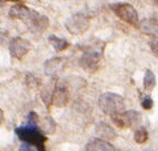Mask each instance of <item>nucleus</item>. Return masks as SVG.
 Returning a JSON list of instances; mask_svg holds the SVG:
<instances>
[{
    "label": "nucleus",
    "instance_id": "7ed1b4c3",
    "mask_svg": "<svg viewBox=\"0 0 158 151\" xmlns=\"http://www.w3.org/2000/svg\"><path fill=\"white\" fill-rule=\"evenodd\" d=\"M89 27H90V20L82 12L73 14L65 20V28L71 35L74 36L83 35L88 31Z\"/></svg>",
    "mask_w": 158,
    "mask_h": 151
},
{
    "label": "nucleus",
    "instance_id": "20e7f679",
    "mask_svg": "<svg viewBox=\"0 0 158 151\" xmlns=\"http://www.w3.org/2000/svg\"><path fill=\"white\" fill-rule=\"evenodd\" d=\"M112 9L119 18L122 21L129 24L132 27L139 28V17H138L137 10L130 3H116L112 5Z\"/></svg>",
    "mask_w": 158,
    "mask_h": 151
},
{
    "label": "nucleus",
    "instance_id": "cd10ccee",
    "mask_svg": "<svg viewBox=\"0 0 158 151\" xmlns=\"http://www.w3.org/2000/svg\"><path fill=\"white\" fill-rule=\"evenodd\" d=\"M155 3H156V5H157V6H158V0H157V1H156V2H155Z\"/></svg>",
    "mask_w": 158,
    "mask_h": 151
},
{
    "label": "nucleus",
    "instance_id": "2eb2a0df",
    "mask_svg": "<svg viewBox=\"0 0 158 151\" xmlns=\"http://www.w3.org/2000/svg\"><path fill=\"white\" fill-rule=\"evenodd\" d=\"M38 125H40V130L46 134H53L56 130V123L51 116H44L43 119H40Z\"/></svg>",
    "mask_w": 158,
    "mask_h": 151
},
{
    "label": "nucleus",
    "instance_id": "39448f33",
    "mask_svg": "<svg viewBox=\"0 0 158 151\" xmlns=\"http://www.w3.org/2000/svg\"><path fill=\"white\" fill-rule=\"evenodd\" d=\"M8 16L9 18L14 19V20H23L29 26L37 17H40V14L35 10L28 8L26 5L23 2L20 3H15L14 6L10 7L9 11H8Z\"/></svg>",
    "mask_w": 158,
    "mask_h": 151
},
{
    "label": "nucleus",
    "instance_id": "f8f14e48",
    "mask_svg": "<svg viewBox=\"0 0 158 151\" xmlns=\"http://www.w3.org/2000/svg\"><path fill=\"white\" fill-rule=\"evenodd\" d=\"M95 133L97 136H99L100 139H103L106 141L116 139V131L113 130L112 127H110L109 124L106 122H99L95 127Z\"/></svg>",
    "mask_w": 158,
    "mask_h": 151
},
{
    "label": "nucleus",
    "instance_id": "ddd939ff",
    "mask_svg": "<svg viewBox=\"0 0 158 151\" xmlns=\"http://www.w3.org/2000/svg\"><path fill=\"white\" fill-rule=\"evenodd\" d=\"M49 25V20L46 16L40 15V17H37L35 20L29 25L31 30L35 34H42L44 33Z\"/></svg>",
    "mask_w": 158,
    "mask_h": 151
},
{
    "label": "nucleus",
    "instance_id": "0eeeda50",
    "mask_svg": "<svg viewBox=\"0 0 158 151\" xmlns=\"http://www.w3.org/2000/svg\"><path fill=\"white\" fill-rule=\"evenodd\" d=\"M70 102V88L65 81L58 80L56 81V86L53 96V105L57 108H64Z\"/></svg>",
    "mask_w": 158,
    "mask_h": 151
},
{
    "label": "nucleus",
    "instance_id": "393cba45",
    "mask_svg": "<svg viewBox=\"0 0 158 151\" xmlns=\"http://www.w3.org/2000/svg\"><path fill=\"white\" fill-rule=\"evenodd\" d=\"M3 120H5V114H3V111L0 108V125L3 123Z\"/></svg>",
    "mask_w": 158,
    "mask_h": 151
},
{
    "label": "nucleus",
    "instance_id": "6ab92c4d",
    "mask_svg": "<svg viewBox=\"0 0 158 151\" xmlns=\"http://www.w3.org/2000/svg\"><path fill=\"white\" fill-rule=\"evenodd\" d=\"M148 138H149L148 131H147L143 127L137 129L136 132H135L134 139H135V141L137 142L138 145H143L145 142H147Z\"/></svg>",
    "mask_w": 158,
    "mask_h": 151
},
{
    "label": "nucleus",
    "instance_id": "aec40b11",
    "mask_svg": "<svg viewBox=\"0 0 158 151\" xmlns=\"http://www.w3.org/2000/svg\"><path fill=\"white\" fill-rule=\"evenodd\" d=\"M12 38H10V34L8 30L0 28V46H9Z\"/></svg>",
    "mask_w": 158,
    "mask_h": 151
},
{
    "label": "nucleus",
    "instance_id": "dca6fc26",
    "mask_svg": "<svg viewBox=\"0 0 158 151\" xmlns=\"http://www.w3.org/2000/svg\"><path fill=\"white\" fill-rule=\"evenodd\" d=\"M48 42L56 51H63L66 48H69V46H70V43L67 42L66 39L60 38V37L55 36V35H49Z\"/></svg>",
    "mask_w": 158,
    "mask_h": 151
},
{
    "label": "nucleus",
    "instance_id": "b1692460",
    "mask_svg": "<svg viewBox=\"0 0 158 151\" xmlns=\"http://www.w3.org/2000/svg\"><path fill=\"white\" fill-rule=\"evenodd\" d=\"M19 151H35L33 145H28V143H21L20 147H19Z\"/></svg>",
    "mask_w": 158,
    "mask_h": 151
},
{
    "label": "nucleus",
    "instance_id": "9b49d317",
    "mask_svg": "<svg viewBox=\"0 0 158 151\" xmlns=\"http://www.w3.org/2000/svg\"><path fill=\"white\" fill-rule=\"evenodd\" d=\"M85 151H117V149L109 141H106L100 138H94L88 142Z\"/></svg>",
    "mask_w": 158,
    "mask_h": 151
},
{
    "label": "nucleus",
    "instance_id": "f03ea898",
    "mask_svg": "<svg viewBox=\"0 0 158 151\" xmlns=\"http://www.w3.org/2000/svg\"><path fill=\"white\" fill-rule=\"evenodd\" d=\"M99 106L104 114L113 118L126 111L125 99L117 93L106 92L99 96Z\"/></svg>",
    "mask_w": 158,
    "mask_h": 151
},
{
    "label": "nucleus",
    "instance_id": "bb28decb",
    "mask_svg": "<svg viewBox=\"0 0 158 151\" xmlns=\"http://www.w3.org/2000/svg\"><path fill=\"white\" fill-rule=\"evenodd\" d=\"M143 151H152V150H150V149H145Z\"/></svg>",
    "mask_w": 158,
    "mask_h": 151
},
{
    "label": "nucleus",
    "instance_id": "412c9836",
    "mask_svg": "<svg viewBox=\"0 0 158 151\" xmlns=\"http://www.w3.org/2000/svg\"><path fill=\"white\" fill-rule=\"evenodd\" d=\"M38 123H40V118H38V114L36 112H29L27 115V124L28 125H34V127H38Z\"/></svg>",
    "mask_w": 158,
    "mask_h": 151
},
{
    "label": "nucleus",
    "instance_id": "a878e982",
    "mask_svg": "<svg viewBox=\"0 0 158 151\" xmlns=\"http://www.w3.org/2000/svg\"><path fill=\"white\" fill-rule=\"evenodd\" d=\"M3 5H5V2H2V1H0V7H2Z\"/></svg>",
    "mask_w": 158,
    "mask_h": 151
},
{
    "label": "nucleus",
    "instance_id": "4468645a",
    "mask_svg": "<svg viewBox=\"0 0 158 151\" xmlns=\"http://www.w3.org/2000/svg\"><path fill=\"white\" fill-rule=\"evenodd\" d=\"M63 58L54 57L45 62V72L48 75H54L55 73L58 72L63 67Z\"/></svg>",
    "mask_w": 158,
    "mask_h": 151
},
{
    "label": "nucleus",
    "instance_id": "f3484780",
    "mask_svg": "<svg viewBox=\"0 0 158 151\" xmlns=\"http://www.w3.org/2000/svg\"><path fill=\"white\" fill-rule=\"evenodd\" d=\"M156 86V76L152 70L147 68L145 71V75H143V88L145 91H152V88Z\"/></svg>",
    "mask_w": 158,
    "mask_h": 151
},
{
    "label": "nucleus",
    "instance_id": "f257e3e1",
    "mask_svg": "<svg viewBox=\"0 0 158 151\" xmlns=\"http://www.w3.org/2000/svg\"><path fill=\"white\" fill-rule=\"evenodd\" d=\"M15 133L17 134L19 140H21L24 143L33 145L34 148L37 149V151H46L45 142L47 138L40 132L37 127L28 125V124L17 127L15 129Z\"/></svg>",
    "mask_w": 158,
    "mask_h": 151
},
{
    "label": "nucleus",
    "instance_id": "9d476101",
    "mask_svg": "<svg viewBox=\"0 0 158 151\" xmlns=\"http://www.w3.org/2000/svg\"><path fill=\"white\" fill-rule=\"evenodd\" d=\"M140 31L147 36L152 37L154 39L158 40V19L146 18L143 19L139 24Z\"/></svg>",
    "mask_w": 158,
    "mask_h": 151
},
{
    "label": "nucleus",
    "instance_id": "5701e85b",
    "mask_svg": "<svg viewBox=\"0 0 158 151\" xmlns=\"http://www.w3.org/2000/svg\"><path fill=\"white\" fill-rule=\"evenodd\" d=\"M149 46H150V49H152V54L158 58V40L152 39L150 42H149Z\"/></svg>",
    "mask_w": 158,
    "mask_h": 151
},
{
    "label": "nucleus",
    "instance_id": "423d86ee",
    "mask_svg": "<svg viewBox=\"0 0 158 151\" xmlns=\"http://www.w3.org/2000/svg\"><path fill=\"white\" fill-rule=\"evenodd\" d=\"M114 125L120 129H125V128H134L138 127L141 122V115L137 111H125L121 114H118L116 116L111 118Z\"/></svg>",
    "mask_w": 158,
    "mask_h": 151
},
{
    "label": "nucleus",
    "instance_id": "1a4fd4ad",
    "mask_svg": "<svg viewBox=\"0 0 158 151\" xmlns=\"http://www.w3.org/2000/svg\"><path fill=\"white\" fill-rule=\"evenodd\" d=\"M56 81H57V77L52 76L51 80L48 81V83H46L43 86L42 91H40V97H42L43 102H44V104L46 105L47 109H49L51 105H53V96H54Z\"/></svg>",
    "mask_w": 158,
    "mask_h": 151
},
{
    "label": "nucleus",
    "instance_id": "a211bd4d",
    "mask_svg": "<svg viewBox=\"0 0 158 151\" xmlns=\"http://www.w3.org/2000/svg\"><path fill=\"white\" fill-rule=\"evenodd\" d=\"M25 84L27 85L29 88H38L42 86L43 81L38 75L29 72L25 75Z\"/></svg>",
    "mask_w": 158,
    "mask_h": 151
},
{
    "label": "nucleus",
    "instance_id": "4be33fe9",
    "mask_svg": "<svg viewBox=\"0 0 158 151\" xmlns=\"http://www.w3.org/2000/svg\"><path fill=\"white\" fill-rule=\"evenodd\" d=\"M154 105V101L150 96H145L141 100V106H143L145 110H150Z\"/></svg>",
    "mask_w": 158,
    "mask_h": 151
},
{
    "label": "nucleus",
    "instance_id": "6e6552de",
    "mask_svg": "<svg viewBox=\"0 0 158 151\" xmlns=\"http://www.w3.org/2000/svg\"><path fill=\"white\" fill-rule=\"evenodd\" d=\"M8 47H9V53L11 57L16 59H23L25 55L31 49V43L23 37L17 36L12 38Z\"/></svg>",
    "mask_w": 158,
    "mask_h": 151
}]
</instances>
